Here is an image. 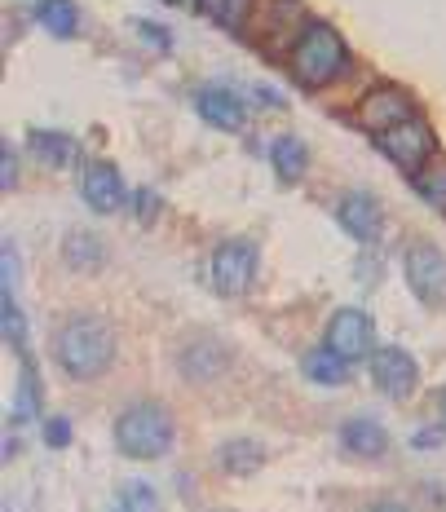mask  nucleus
I'll return each instance as SVG.
<instances>
[{
  "label": "nucleus",
  "instance_id": "473e14b6",
  "mask_svg": "<svg viewBox=\"0 0 446 512\" xmlns=\"http://www.w3.org/2000/svg\"><path fill=\"white\" fill-rule=\"evenodd\" d=\"M438 407H442V420H446V389L438 393Z\"/></svg>",
  "mask_w": 446,
  "mask_h": 512
},
{
  "label": "nucleus",
  "instance_id": "b1692460",
  "mask_svg": "<svg viewBox=\"0 0 446 512\" xmlns=\"http://www.w3.org/2000/svg\"><path fill=\"white\" fill-rule=\"evenodd\" d=\"M0 323H5L9 345H18V349L27 345V323H23V314H18V305H14V296L9 292H5V301H0Z\"/></svg>",
  "mask_w": 446,
  "mask_h": 512
},
{
  "label": "nucleus",
  "instance_id": "39448f33",
  "mask_svg": "<svg viewBox=\"0 0 446 512\" xmlns=\"http://www.w3.org/2000/svg\"><path fill=\"white\" fill-rule=\"evenodd\" d=\"M402 270H407V283L411 292L420 296L424 305H438L446 301V252L438 243H411L407 248V261H402Z\"/></svg>",
  "mask_w": 446,
  "mask_h": 512
},
{
  "label": "nucleus",
  "instance_id": "2eb2a0df",
  "mask_svg": "<svg viewBox=\"0 0 446 512\" xmlns=\"http://www.w3.org/2000/svg\"><path fill=\"white\" fill-rule=\"evenodd\" d=\"M270 164L274 173H279L283 181H301L305 177V164H310V155H305V142L301 137H279V142L270 146Z\"/></svg>",
  "mask_w": 446,
  "mask_h": 512
},
{
  "label": "nucleus",
  "instance_id": "20e7f679",
  "mask_svg": "<svg viewBox=\"0 0 446 512\" xmlns=\"http://www.w3.org/2000/svg\"><path fill=\"white\" fill-rule=\"evenodd\" d=\"M376 151L385 155L394 168H402V173L420 177L424 164L438 155V137H433V128L424 124L420 115H411L407 124L389 128V133H376Z\"/></svg>",
  "mask_w": 446,
  "mask_h": 512
},
{
  "label": "nucleus",
  "instance_id": "cd10ccee",
  "mask_svg": "<svg viewBox=\"0 0 446 512\" xmlns=\"http://www.w3.org/2000/svg\"><path fill=\"white\" fill-rule=\"evenodd\" d=\"M14 177H18V168H14V151H0V190H14Z\"/></svg>",
  "mask_w": 446,
  "mask_h": 512
},
{
  "label": "nucleus",
  "instance_id": "5701e85b",
  "mask_svg": "<svg viewBox=\"0 0 446 512\" xmlns=\"http://www.w3.org/2000/svg\"><path fill=\"white\" fill-rule=\"evenodd\" d=\"M36 415V371L31 362H23V380H18V407H14V424H27Z\"/></svg>",
  "mask_w": 446,
  "mask_h": 512
},
{
  "label": "nucleus",
  "instance_id": "aec40b11",
  "mask_svg": "<svg viewBox=\"0 0 446 512\" xmlns=\"http://www.w3.org/2000/svg\"><path fill=\"white\" fill-rule=\"evenodd\" d=\"M261 460H265V451L252 437H235V442H226L217 451V464L226 468V473H252V468H261Z\"/></svg>",
  "mask_w": 446,
  "mask_h": 512
},
{
  "label": "nucleus",
  "instance_id": "bb28decb",
  "mask_svg": "<svg viewBox=\"0 0 446 512\" xmlns=\"http://www.w3.org/2000/svg\"><path fill=\"white\" fill-rule=\"evenodd\" d=\"M137 31H142L146 40H151V45L164 53V49H173V36H168V27H155V23H137Z\"/></svg>",
  "mask_w": 446,
  "mask_h": 512
},
{
  "label": "nucleus",
  "instance_id": "9d476101",
  "mask_svg": "<svg viewBox=\"0 0 446 512\" xmlns=\"http://www.w3.org/2000/svg\"><path fill=\"white\" fill-rule=\"evenodd\" d=\"M336 221L345 226V234H354L358 243H376L380 230H385V212H380V199L367 195V190H349L336 208Z\"/></svg>",
  "mask_w": 446,
  "mask_h": 512
},
{
  "label": "nucleus",
  "instance_id": "f8f14e48",
  "mask_svg": "<svg viewBox=\"0 0 446 512\" xmlns=\"http://www.w3.org/2000/svg\"><path fill=\"white\" fill-rule=\"evenodd\" d=\"M199 115L212 124V128H226V133H239L248 124V111H243V98L226 84H208L199 89Z\"/></svg>",
  "mask_w": 446,
  "mask_h": 512
},
{
  "label": "nucleus",
  "instance_id": "9b49d317",
  "mask_svg": "<svg viewBox=\"0 0 446 512\" xmlns=\"http://www.w3.org/2000/svg\"><path fill=\"white\" fill-rule=\"evenodd\" d=\"M80 195L84 204L93 212H115L124 204V177L115 164H106V159H93V164H84L80 173Z\"/></svg>",
  "mask_w": 446,
  "mask_h": 512
},
{
  "label": "nucleus",
  "instance_id": "7ed1b4c3",
  "mask_svg": "<svg viewBox=\"0 0 446 512\" xmlns=\"http://www.w3.org/2000/svg\"><path fill=\"white\" fill-rule=\"evenodd\" d=\"M345 40L327 23H310L292 45V71L305 89H323L345 71Z\"/></svg>",
  "mask_w": 446,
  "mask_h": 512
},
{
  "label": "nucleus",
  "instance_id": "393cba45",
  "mask_svg": "<svg viewBox=\"0 0 446 512\" xmlns=\"http://www.w3.org/2000/svg\"><path fill=\"white\" fill-rule=\"evenodd\" d=\"M416 190H420L424 199H429L433 208L446 212V164H442V168H429V173H420V177H416Z\"/></svg>",
  "mask_w": 446,
  "mask_h": 512
},
{
  "label": "nucleus",
  "instance_id": "ddd939ff",
  "mask_svg": "<svg viewBox=\"0 0 446 512\" xmlns=\"http://www.w3.org/2000/svg\"><path fill=\"white\" fill-rule=\"evenodd\" d=\"M341 446L358 460H380L389 451V433L380 420H367V415H354V420L341 424Z\"/></svg>",
  "mask_w": 446,
  "mask_h": 512
},
{
  "label": "nucleus",
  "instance_id": "f3484780",
  "mask_svg": "<svg viewBox=\"0 0 446 512\" xmlns=\"http://www.w3.org/2000/svg\"><path fill=\"white\" fill-rule=\"evenodd\" d=\"M36 18H40V27L58 40H71L80 31V9L71 5V0H45V5L36 9Z\"/></svg>",
  "mask_w": 446,
  "mask_h": 512
},
{
  "label": "nucleus",
  "instance_id": "423d86ee",
  "mask_svg": "<svg viewBox=\"0 0 446 512\" xmlns=\"http://www.w3.org/2000/svg\"><path fill=\"white\" fill-rule=\"evenodd\" d=\"M257 274V248L248 239H226L212 252V287L221 296H243Z\"/></svg>",
  "mask_w": 446,
  "mask_h": 512
},
{
  "label": "nucleus",
  "instance_id": "6e6552de",
  "mask_svg": "<svg viewBox=\"0 0 446 512\" xmlns=\"http://www.w3.org/2000/svg\"><path fill=\"white\" fill-rule=\"evenodd\" d=\"M411 115H416V102H411L398 84H376V89L358 102V124H363L371 137L389 133V128H398V124H407Z\"/></svg>",
  "mask_w": 446,
  "mask_h": 512
},
{
  "label": "nucleus",
  "instance_id": "6ab92c4d",
  "mask_svg": "<svg viewBox=\"0 0 446 512\" xmlns=\"http://www.w3.org/2000/svg\"><path fill=\"white\" fill-rule=\"evenodd\" d=\"M62 256H67L71 270H98L102 256H106V248H102L98 234L76 230V234H67V243H62Z\"/></svg>",
  "mask_w": 446,
  "mask_h": 512
},
{
  "label": "nucleus",
  "instance_id": "4468645a",
  "mask_svg": "<svg viewBox=\"0 0 446 512\" xmlns=\"http://www.w3.org/2000/svg\"><path fill=\"white\" fill-rule=\"evenodd\" d=\"M221 371H226V349H221L217 340L199 336V340H190V345L182 349V376L212 380V376H221Z\"/></svg>",
  "mask_w": 446,
  "mask_h": 512
},
{
  "label": "nucleus",
  "instance_id": "1a4fd4ad",
  "mask_svg": "<svg viewBox=\"0 0 446 512\" xmlns=\"http://www.w3.org/2000/svg\"><path fill=\"white\" fill-rule=\"evenodd\" d=\"M371 380H376V389L385 393V398H411L420 384V367L416 358L407 354L402 345H380L376 354H371Z\"/></svg>",
  "mask_w": 446,
  "mask_h": 512
},
{
  "label": "nucleus",
  "instance_id": "0eeeda50",
  "mask_svg": "<svg viewBox=\"0 0 446 512\" xmlns=\"http://www.w3.org/2000/svg\"><path fill=\"white\" fill-rule=\"evenodd\" d=\"M332 354H341L345 362H358L367 354H376V323L363 309H336L332 323H327V340H323Z\"/></svg>",
  "mask_w": 446,
  "mask_h": 512
},
{
  "label": "nucleus",
  "instance_id": "f03ea898",
  "mask_svg": "<svg viewBox=\"0 0 446 512\" xmlns=\"http://www.w3.org/2000/svg\"><path fill=\"white\" fill-rule=\"evenodd\" d=\"M173 415L159 402H133L129 411L115 420V446L129 460H159L173 446Z\"/></svg>",
  "mask_w": 446,
  "mask_h": 512
},
{
  "label": "nucleus",
  "instance_id": "2f4dec72",
  "mask_svg": "<svg viewBox=\"0 0 446 512\" xmlns=\"http://www.w3.org/2000/svg\"><path fill=\"white\" fill-rule=\"evenodd\" d=\"M168 5H182V9H190V5H199V0H168Z\"/></svg>",
  "mask_w": 446,
  "mask_h": 512
},
{
  "label": "nucleus",
  "instance_id": "c85d7f7f",
  "mask_svg": "<svg viewBox=\"0 0 446 512\" xmlns=\"http://www.w3.org/2000/svg\"><path fill=\"white\" fill-rule=\"evenodd\" d=\"M14 243H5V292L14 296V279H18V261H14Z\"/></svg>",
  "mask_w": 446,
  "mask_h": 512
},
{
  "label": "nucleus",
  "instance_id": "412c9836",
  "mask_svg": "<svg viewBox=\"0 0 446 512\" xmlns=\"http://www.w3.org/2000/svg\"><path fill=\"white\" fill-rule=\"evenodd\" d=\"M252 5H257V0H199V9H204L212 23L230 27V31L243 27V18L252 14Z\"/></svg>",
  "mask_w": 446,
  "mask_h": 512
},
{
  "label": "nucleus",
  "instance_id": "a878e982",
  "mask_svg": "<svg viewBox=\"0 0 446 512\" xmlns=\"http://www.w3.org/2000/svg\"><path fill=\"white\" fill-rule=\"evenodd\" d=\"M45 442L53 446V451L71 446V420H67V415H53V420H45Z\"/></svg>",
  "mask_w": 446,
  "mask_h": 512
},
{
  "label": "nucleus",
  "instance_id": "dca6fc26",
  "mask_svg": "<svg viewBox=\"0 0 446 512\" xmlns=\"http://www.w3.org/2000/svg\"><path fill=\"white\" fill-rule=\"evenodd\" d=\"M31 151H36L40 164L67 168L71 159H76V137H67V133H45V128H36V133H31Z\"/></svg>",
  "mask_w": 446,
  "mask_h": 512
},
{
  "label": "nucleus",
  "instance_id": "7c9ffc66",
  "mask_svg": "<svg viewBox=\"0 0 446 512\" xmlns=\"http://www.w3.org/2000/svg\"><path fill=\"white\" fill-rule=\"evenodd\" d=\"M367 512H407V504H398V499H380V504H371Z\"/></svg>",
  "mask_w": 446,
  "mask_h": 512
},
{
  "label": "nucleus",
  "instance_id": "c756f323",
  "mask_svg": "<svg viewBox=\"0 0 446 512\" xmlns=\"http://www.w3.org/2000/svg\"><path fill=\"white\" fill-rule=\"evenodd\" d=\"M151 208H155V195H151V190H142V195H137V217H151Z\"/></svg>",
  "mask_w": 446,
  "mask_h": 512
},
{
  "label": "nucleus",
  "instance_id": "4be33fe9",
  "mask_svg": "<svg viewBox=\"0 0 446 512\" xmlns=\"http://www.w3.org/2000/svg\"><path fill=\"white\" fill-rule=\"evenodd\" d=\"M120 504H124V512H155V508H159L155 486H146V482H124V486H120Z\"/></svg>",
  "mask_w": 446,
  "mask_h": 512
},
{
  "label": "nucleus",
  "instance_id": "a211bd4d",
  "mask_svg": "<svg viewBox=\"0 0 446 512\" xmlns=\"http://www.w3.org/2000/svg\"><path fill=\"white\" fill-rule=\"evenodd\" d=\"M301 371L310 376L314 384H345L349 380V362L341 354H332V349H314V354H305L301 362Z\"/></svg>",
  "mask_w": 446,
  "mask_h": 512
},
{
  "label": "nucleus",
  "instance_id": "f257e3e1",
  "mask_svg": "<svg viewBox=\"0 0 446 512\" xmlns=\"http://www.w3.org/2000/svg\"><path fill=\"white\" fill-rule=\"evenodd\" d=\"M53 354L71 380H98L115 358V327L98 314H76L62 323Z\"/></svg>",
  "mask_w": 446,
  "mask_h": 512
}]
</instances>
